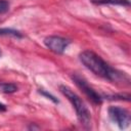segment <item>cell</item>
Instances as JSON below:
<instances>
[{
    "mask_svg": "<svg viewBox=\"0 0 131 131\" xmlns=\"http://www.w3.org/2000/svg\"><path fill=\"white\" fill-rule=\"evenodd\" d=\"M108 116L111 120L120 128V129H126L129 127L131 122L130 113L121 106H110L108 107Z\"/></svg>",
    "mask_w": 131,
    "mask_h": 131,
    "instance_id": "3",
    "label": "cell"
},
{
    "mask_svg": "<svg viewBox=\"0 0 131 131\" xmlns=\"http://www.w3.org/2000/svg\"><path fill=\"white\" fill-rule=\"evenodd\" d=\"M39 93H41L42 95H44V96H46V97H48L49 99H51L54 103H58V100L52 95V94H50V93H48V92H46V91H44V90H40L39 91Z\"/></svg>",
    "mask_w": 131,
    "mask_h": 131,
    "instance_id": "10",
    "label": "cell"
},
{
    "mask_svg": "<svg viewBox=\"0 0 131 131\" xmlns=\"http://www.w3.org/2000/svg\"><path fill=\"white\" fill-rule=\"evenodd\" d=\"M9 6L10 4L7 0H0V14L7 12L9 9Z\"/></svg>",
    "mask_w": 131,
    "mask_h": 131,
    "instance_id": "9",
    "label": "cell"
},
{
    "mask_svg": "<svg viewBox=\"0 0 131 131\" xmlns=\"http://www.w3.org/2000/svg\"><path fill=\"white\" fill-rule=\"evenodd\" d=\"M0 55H1V50H0Z\"/></svg>",
    "mask_w": 131,
    "mask_h": 131,
    "instance_id": "12",
    "label": "cell"
},
{
    "mask_svg": "<svg viewBox=\"0 0 131 131\" xmlns=\"http://www.w3.org/2000/svg\"><path fill=\"white\" fill-rule=\"evenodd\" d=\"M45 46L54 53H62L69 46L70 41L60 36H48L44 39Z\"/></svg>",
    "mask_w": 131,
    "mask_h": 131,
    "instance_id": "5",
    "label": "cell"
},
{
    "mask_svg": "<svg viewBox=\"0 0 131 131\" xmlns=\"http://www.w3.org/2000/svg\"><path fill=\"white\" fill-rule=\"evenodd\" d=\"M5 111H6V105L0 102V112H5Z\"/></svg>",
    "mask_w": 131,
    "mask_h": 131,
    "instance_id": "11",
    "label": "cell"
},
{
    "mask_svg": "<svg viewBox=\"0 0 131 131\" xmlns=\"http://www.w3.org/2000/svg\"><path fill=\"white\" fill-rule=\"evenodd\" d=\"M17 89L18 87L14 83H0V92L2 93H13Z\"/></svg>",
    "mask_w": 131,
    "mask_h": 131,
    "instance_id": "7",
    "label": "cell"
},
{
    "mask_svg": "<svg viewBox=\"0 0 131 131\" xmlns=\"http://www.w3.org/2000/svg\"><path fill=\"white\" fill-rule=\"evenodd\" d=\"M81 62L93 74L103 79H106L113 83H129V78L125 73H122L118 70L113 69L110 64H107L99 55L91 50H85L80 53Z\"/></svg>",
    "mask_w": 131,
    "mask_h": 131,
    "instance_id": "1",
    "label": "cell"
},
{
    "mask_svg": "<svg viewBox=\"0 0 131 131\" xmlns=\"http://www.w3.org/2000/svg\"><path fill=\"white\" fill-rule=\"evenodd\" d=\"M59 90L74 106L78 120L81 123V125H83V127L86 129L91 128V113L88 110L85 102L82 100V98L78 94H76L70 87L66 85H60Z\"/></svg>",
    "mask_w": 131,
    "mask_h": 131,
    "instance_id": "2",
    "label": "cell"
},
{
    "mask_svg": "<svg viewBox=\"0 0 131 131\" xmlns=\"http://www.w3.org/2000/svg\"><path fill=\"white\" fill-rule=\"evenodd\" d=\"M72 78H73L74 82L76 83V85L84 92V94H85L93 103H95V104H100V103L102 102V97L87 83V81H86L83 77H81V76H79V75H74Z\"/></svg>",
    "mask_w": 131,
    "mask_h": 131,
    "instance_id": "4",
    "label": "cell"
},
{
    "mask_svg": "<svg viewBox=\"0 0 131 131\" xmlns=\"http://www.w3.org/2000/svg\"><path fill=\"white\" fill-rule=\"evenodd\" d=\"M92 3L98 4V5H123V6H129L130 1L129 0H92Z\"/></svg>",
    "mask_w": 131,
    "mask_h": 131,
    "instance_id": "6",
    "label": "cell"
},
{
    "mask_svg": "<svg viewBox=\"0 0 131 131\" xmlns=\"http://www.w3.org/2000/svg\"><path fill=\"white\" fill-rule=\"evenodd\" d=\"M0 36H11V37H16V38H23V35L20 32L13 30V29H7V28L0 29Z\"/></svg>",
    "mask_w": 131,
    "mask_h": 131,
    "instance_id": "8",
    "label": "cell"
}]
</instances>
